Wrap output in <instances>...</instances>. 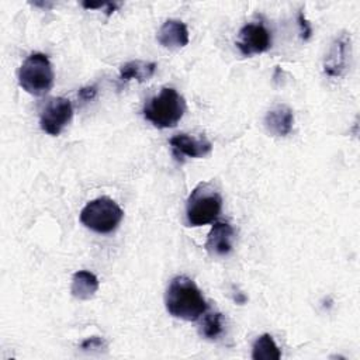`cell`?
<instances>
[{
    "label": "cell",
    "instance_id": "1",
    "mask_svg": "<svg viewBox=\"0 0 360 360\" xmlns=\"http://www.w3.org/2000/svg\"><path fill=\"white\" fill-rule=\"evenodd\" d=\"M165 305L167 312L179 319L197 321L207 311V302L197 284L187 276H176L166 288Z\"/></svg>",
    "mask_w": 360,
    "mask_h": 360
},
{
    "label": "cell",
    "instance_id": "2",
    "mask_svg": "<svg viewBox=\"0 0 360 360\" xmlns=\"http://www.w3.org/2000/svg\"><path fill=\"white\" fill-rule=\"evenodd\" d=\"M186 100L173 87H163L143 107V117L153 127L165 129L173 128L186 112Z\"/></svg>",
    "mask_w": 360,
    "mask_h": 360
},
{
    "label": "cell",
    "instance_id": "3",
    "mask_svg": "<svg viewBox=\"0 0 360 360\" xmlns=\"http://www.w3.org/2000/svg\"><path fill=\"white\" fill-rule=\"evenodd\" d=\"M222 208L221 193L210 181L197 184L186 202V218L191 226H202L217 219Z\"/></svg>",
    "mask_w": 360,
    "mask_h": 360
},
{
    "label": "cell",
    "instance_id": "4",
    "mask_svg": "<svg viewBox=\"0 0 360 360\" xmlns=\"http://www.w3.org/2000/svg\"><path fill=\"white\" fill-rule=\"evenodd\" d=\"M53 69L46 55L31 53L18 69V84L27 93L41 97L53 86Z\"/></svg>",
    "mask_w": 360,
    "mask_h": 360
},
{
    "label": "cell",
    "instance_id": "5",
    "mask_svg": "<svg viewBox=\"0 0 360 360\" xmlns=\"http://www.w3.org/2000/svg\"><path fill=\"white\" fill-rule=\"evenodd\" d=\"M122 217L124 211L110 197L91 200L80 211V222L97 233L112 232L120 225Z\"/></svg>",
    "mask_w": 360,
    "mask_h": 360
},
{
    "label": "cell",
    "instance_id": "6",
    "mask_svg": "<svg viewBox=\"0 0 360 360\" xmlns=\"http://www.w3.org/2000/svg\"><path fill=\"white\" fill-rule=\"evenodd\" d=\"M72 115V103L65 97H53L45 104L39 114V127L46 134L56 136L70 122Z\"/></svg>",
    "mask_w": 360,
    "mask_h": 360
},
{
    "label": "cell",
    "instance_id": "7",
    "mask_svg": "<svg viewBox=\"0 0 360 360\" xmlns=\"http://www.w3.org/2000/svg\"><path fill=\"white\" fill-rule=\"evenodd\" d=\"M352 55V39L347 32H340L333 42L323 59V73L330 77H339L345 75L350 63Z\"/></svg>",
    "mask_w": 360,
    "mask_h": 360
},
{
    "label": "cell",
    "instance_id": "8",
    "mask_svg": "<svg viewBox=\"0 0 360 360\" xmlns=\"http://www.w3.org/2000/svg\"><path fill=\"white\" fill-rule=\"evenodd\" d=\"M235 45L243 56L263 53L271 46V35L263 24L250 22L240 28Z\"/></svg>",
    "mask_w": 360,
    "mask_h": 360
},
{
    "label": "cell",
    "instance_id": "9",
    "mask_svg": "<svg viewBox=\"0 0 360 360\" xmlns=\"http://www.w3.org/2000/svg\"><path fill=\"white\" fill-rule=\"evenodd\" d=\"M172 146L173 156L177 160H183V156L187 158H204L211 153L212 143L204 136H191L187 134H177L169 141Z\"/></svg>",
    "mask_w": 360,
    "mask_h": 360
},
{
    "label": "cell",
    "instance_id": "10",
    "mask_svg": "<svg viewBox=\"0 0 360 360\" xmlns=\"http://www.w3.org/2000/svg\"><path fill=\"white\" fill-rule=\"evenodd\" d=\"M235 229L228 222H215L207 236L205 249L212 256H226L233 249Z\"/></svg>",
    "mask_w": 360,
    "mask_h": 360
},
{
    "label": "cell",
    "instance_id": "11",
    "mask_svg": "<svg viewBox=\"0 0 360 360\" xmlns=\"http://www.w3.org/2000/svg\"><path fill=\"white\" fill-rule=\"evenodd\" d=\"M190 41L187 25L180 20H166L158 31V42L166 49L184 48Z\"/></svg>",
    "mask_w": 360,
    "mask_h": 360
},
{
    "label": "cell",
    "instance_id": "12",
    "mask_svg": "<svg viewBox=\"0 0 360 360\" xmlns=\"http://www.w3.org/2000/svg\"><path fill=\"white\" fill-rule=\"evenodd\" d=\"M294 124L292 110L285 104H277L267 111L264 117V128L273 136H287Z\"/></svg>",
    "mask_w": 360,
    "mask_h": 360
},
{
    "label": "cell",
    "instance_id": "13",
    "mask_svg": "<svg viewBox=\"0 0 360 360\" xmlns=\"http://www.w3.org/2000/svg\"><path fill=\"white\" fill-rule=\"evenodd\" d=\"M98 290V278L87 270H79L72 277L70 292L75 298L87 301L96 295Z\"/></svg>",
    "mask_w": 360,
    "mask_h": 360
},
{
    "label": "cell",
    "instance_id": "14",
    "mask_svg": "<svg viewBox=\"0 0 360 360\" xmlns=\"http://www.w3.org/2000/svg\"><path fill=\"white\" fill-rule=\"evenodd\" d=\"M156 72L155 62H143V60H129L120 68V82L127 83L132 79L138 82L149 80Z\"/></svg>",
    "mask_w": 360,
    "mask_h": 360
},
{
    "label": "cell",
    "instance_id": "15",
    "mask_svg": "<svg viewBox=\"0 0 360 360\" xmlns=\"http://www.w3.org/2000/svg\"><path fill=\"white\" fill-rule=\"evenodd\" d=\"M280 357L281 352L269 333H263L255 340L252 347L253 360H280Z\"/></svg>",
    "mask_w": 360,
    "mask_h": 360
},
{
    "label": "cell",
    "instance_id": "16",
    "mask_svg": "<svg viewBox=\"0 0 360 360\" xmlns=\"http://www.w3.org/2000/svg\"><path fill=\"white\" fill-rule=\"evenodd\" d=\"M224 332V325H222V314L215 311L204 315L201 325H200V333L205 339H217L221 336Z\"/></svg>",
    "mask_w": 360,
    "mask_h": 360
},
{
    "label": "cell",
    "instance_id": "17",
    "mask_svg": "<svg viewBox=\"0 0 360 360\" xmlns=\"http://www.w3.org/2000/svg\"><path fill=\"white\" fill-rule=\"evenodd\" d=\"M297 21H298V25H300V35L304 41H308L312 35V27L311 24L308 22V20L305 18L304 15V11L300 10L298 14H297Z\"/></svg>",
    "mask_w": 360,
    "mask_h": 360
},
{
    "label": "cell",
    "instance_id": "18",
    "mask_svg": "<svg viewBox=\"0 0 360 360\" xmlns=\"http://www.w3.org/2000/svg\"><path fill=\"white\" fill-rule=\"evenodd\" d=\"M103 346H105V342L98 336L89 338L82 343V349H84V350L86 349H101Z\"/></svg>",
    "mask_w": 360,
    "mask_h": 360
},
{
    "label": "cell",
    "instance_id": "19",
    "mask_svg": "<svg viewBox=\"0 0 360 360\" xmlns=\"http://www.w3.org/2000/svg\"><path fill=\"white\" fill-rule=\"evenodd\" d=\"M96 94H97V87L96 86H87V87H83V89L79 90V96L84 101H89L91 98H94Z\"/></svg>",
    "mask_w": 360,
    "mask_h": 360
}]
</instances>
